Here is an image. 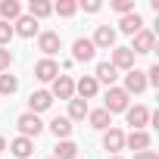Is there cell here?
Segmentation results:
<instances>
[{
	"label": "cell",
	"instance_id": "obj_24",
	"mask_svg": "<svg viewBox=\"0 0 159 159\" xmlns=\"http://www.w3.org/2000/svg\"><path fill=\"white\" fill-rule=\"evenodd\" d=\"M53 13V3H47V0H31L28 3V16L31 19H47Z\"/></svg>",
	"mask_w": 159,
	"mask_h": 159
},
{
	"label": "cell",
	"instance_id": "obj_8",
	"mask_svg": "<svg viewBox=\"0 0 159 159\" xmlns=\"http://www.w3.org/2000/svg\"><path fill=\"white\" fill-rule=\"evenodd\" d=\"M94 53H97V47L91 44V38H78V41L72 44V59H75V62H91Z\"/></svg>",
	"mask_w": 159,
	"mask_h": 159
},
{
	"label": "cell",
	"instance_id": "obj_18",
	"mask_svg": "<svg viewBox=\"0 0 159 159\" xmlns=\"http://www.w3.org/2000/svg\"><path fill=\"white\" fill-rule=\"evenodd\" d=\"M10 153H13L16 159H28V156L34 153V140H28V137H16V140H10Z\"/></svg>",
	"mask_w": 159,
	"mask_h": 159
},
{
	"label": "cell",
	"instance_id": "obj_13",
	"mask_svg": "<svg viewBox=\"0 0 159 159\" xmlns=\"http://www.w3.org/2000/svg\"><path fill=\"white\" fill-rule=\"evenodd\" d=\"M116 69H125V72H131L134 69V53L128 50V47H112V59H109Z\"/></svg>",
	"mask_w": 159,
	"mask_h": 159
},
{
	"label": "cell",
	"instance_id": "obj_16",
	"mask_svg": "<svg viewBox=\"0 0 159 159\" xmlns=\"http://www.w3.org/2000/svg\"><path fill=\"white\" fill-rule=\"evenodd\" d=\"M13 34H19V38H34V34H38V19H31V16H19L16 25H13Z\"/></svg>",
	"mask_w": 159,
	"mask_h": 159
},
{
	"label": "cell",
	"instance_id": "obj_11",
	"mask_svg": "<svg viewBox=\"0 0 159 159\" xmlns=\"http://www.w3.org/2000/svg\"><path fill=\"white\" fill-rule=\"evenodd\" d=\"M97 91H100V84H97V78L94 75H84L81 81H75V94H78V100H91V97H97Z\"/></svg>",
	"mask_w": 159,
	"mask_h": 159
},
{
	"label": "cell",
	"instance_id": "obj_22",
	"mask_svg": "<svg viewBox=\"0 0 159 159\" xmlns=\"http://www.w3.org/2000/svg\"><path fill=\"white\" fill-rule=\"evenodd\" d=\"M50 131H53L59 140H69V134H72V122H69L66 116H56V119L50 122Z\"/></svg>",
	"mask_w": 159,
	"mask_h": 159
},
{
	"label": "cell",
	"instance_id": "obj_9",
	"mask_svg": "<svg viewBox=\"0 0 159 159\" xmlns=\"http://www.w3.org/2000/svg\"><path fill=\"white\" fill-rule=\"evenodd\" d=\"M122 91H125L128 97H131V94H143V91H147V75H143L140 69H131V72L125 75V88H122Z\"/></svg>",
	"mask_w": 159,
	"mask_h": 159
},
{
	"label": "cell",
	"instance_id": "obj_4",
	"mask_svg": "<svg viewBox=\"0 0 159 159\" xmlns=\"http://www.w3.org/2000/svg\"><path fill=\"white\" fill-rule=\"evenodd\" d=\"M50 97L72 100V97H75V81H72L69 75H56V78H53V88H50Z\"/></svg>",
	"mask_w": 159,
	"mask_h": 159
},
{
	"label": "cell",
	"instance_id": "obj_10",
	"mask_svg": "<svg viewBox=\"0 0 159 159\" xmlns=\"http://www.w3.org/2000/svg\"><path fill=\"white\" fill-rule=\"evenodd\" d=\"M103 147H106L112 156H119V153L125 150V131H119V128H106V131H103Z\"/></svg>",
	"mask_w": 159,
	"mask_h": 159
},
{
	"label": "cell",
	"instance_id": "obj_3",
	"mask_svg": "<svg viewBox=\"0 0 159 159\" xmlns=\"http://www.w3.org/2000/svg\"><path fill=\"white\" fill-rule=\"evenodd\" d=\"M59 47H62L59 31H41V34H38V50L44 53V59H50L53 53H59Z\"/></svg>",
	"mask_w": 159,
	"mask_h": 159
},
{
	"label": "cell",
	"instance_id": "obj_1",
	"mask_svg": "<svg viewBox=\"0 0 159 159\" xmlns=\"http://www.w3.org/2000/svg\"><path fill=\"white\" fill-rule=\"evenodd\" d=\"M16 128H19V137H38L41 131H44V122H41V116H34V112H22L19 119H16Z\"/></svg>",
	"mask_w": 159,
	"mask_h": 159
},
{
	"label": "cell",
	"instance_id": "obj_27",
	"mask_svg": "<svg viewBox=\"0 0 159 159\" xmlns=\"http://www.w3.org/2000/svg\"><path fill=\"white\" fill-rule=\"evenodd\" d=\"M53 13H59V16H75V13H78V3H75V0H59V3L53 7Z\"/></svg>",
	"mask_w": 159,
	"mask_h": 159
},
{
	"label": "cell",
	"instance_id": "obj_26",
	"mask_svg": "<svg viewBox=\"0 0 159 159\" xmlns=\"http://www.w3.org/2000/svg\"><path fill=\"white\" fill-rule=\"evenodd\" d=\"M16 91H19V78L10 75V72H3V75H0V94H16Z\"/></svg>",
	"mask_w": 159,
	"mask_h": 159
},
{
	"label": "cell",
	"instance_id": "obj_30",
	"mask_svg": "<svg viewBox=\"0 0 159 159\" xmlns=\"http://www.w3.org/2000/svg\"><path fill=\"white\" fill-rule=\"evenodd\" d=\"M10 62H13V53H10L7 47H0V75H3V72L10 69Z\"/></svg>",
	"mask_w": 159,
	"mask_h": 159
},
{
	"label": "cell",
	"instance_id": "obj_23",
	"mask_svg": "<svg viewBox=\"0 0 159 159\" xmlns=\"http://www.w3.org/2000/svg\"><path fill=\"white\" fill-rule=\"evenodd\" d=\"M78 156V143L75 140H59L53 150V159H75Z\"/></svg>",
	"mask_w": 159,
	"mask_h": 159
},
{
	"label": "cell",
	"instance_id": "obj_31",
	"mask_svg": "<svg viewBox=\"0 0 159 159\" xmlns=\"http://www.w3.org/2000/svg\"><path fill=\"white\" fill-rule=\"evenodd\" d=\"M143 75H147V84H159V66H150V72Z\"/></svg>",
	"mask_w": 159,
	"mask_h": 159
},
{
	"label": "cell",
	"instance_id": "obj_19",
	"mask_svg": "<svg viewBox=\"0 0 159 159\" xmlns=\"http://www.w3.org/2000/svg\"><path fill=\"white\" fill-rule=\"evenodd\" d=\"M119 28H122L125 34H131V38H134V34H137V31L143 28V19H140V13L134 10V13H128V16H122V22H119Z\"/></svg>",
	"mask_w": 159,
	"mask_h": 159
},
{
	"label": "cell",
	"instance_id": "obj_2",
	"mask_svg": "<svg viewBox=\"0 0 159 159\" xmlns=\"http://www.w3.org/2000/svg\"><path fill=\"white\" fill-rule=\"evenodd\" d=\"M103 109L112 116V112H125L128 109V94L122 91V88H109L106 91V97H103Z\"/></svg>",
	"mask_w": 159,
	"mask_h": 159
},
{
	"label": "cell",
	"instance_id": "obj_5",
	"mask_svg": "<svg viewBox=\"0 0 159 159\" xmlns=\"http://www.w3.org/2000/svg\"><path fill=\"white\" fill-rule=\"evenodd\" d=\"M91 44H94L97 50H112V47H116V28H109V25H97Z\"/></svg>",
	"mask_w": 159,
	"mask_h": 159
},
{
	"label": "cell",
	"instance_id": "obj_34",
	"mask_svg": "<svg viewBox=\"0 0 159 159\" xmlns=\"http://www.w3.org/2000/svg\"><path fill=\"white\" fill-rule=\"evenodd\" d=\"M7 150V140H3V134H0V153H3Z\"/></svg>",
	"mask_w": 159,
	"mask_h": 159
},
{
	"label": "cell",
	"instance_id": "obj_35",
	"mask_svg": "<svg viewBox=\"0 0 159 159\" xmlns=\"http://www.w3.org/2000/svg\"><path fill=\"white\" fill-rule=\"evenodd\" d=\"M109 159H122V156H109Z\"/></svg>",
	"mask_w": 159,
	"mask_h": 159
},
{
	"label": "cell",
	"instance_id": "obj_17",
	"mask_svg": "<svg viewBox=\"0 0 159 159\" xmlns=\"http://www.w3.org/2000/svg\"><path fill=\"white\" fill-rule=\"evenodd\" d=\"M94 78H97V84L103 81V84L116 88V78H119V69H116L112 62H100V66H97V72H94Z\"/></svg>",
	"mask_w": 159,
	"mask_h": 159
},
{
	"label": "cell",
	"instance_id": "obj_29",
	"mask_svg": "<svg viewBox=\"0 0 159 159\" xmlns=\"http://www.w3.org/2000/svg\"><path fill=\"white\" fill-rule=\"evenodd\" d=\"M112 10H116V13H122V16H128V13H134V0H116Z\"/></svg>",
	"mask_w": 159,
	"mask_h": 159
},
{
	"label": "cell",
	"instance_id": "obj_14",
	"mask_svg": "<svg viewBox=\"0 0 159 159\" xmlns=\"http://www.w3.org/2000/svg\"><path fill=\"white\" fill-rule=\"evenodd\" d=\"M150 143H153V137H150L147 131H131V134H125V147H131L134 153L150 150Z\"/></svg>",
	"mask_w": 159,
	"mask_h": 159
},
{
	"label": "cell",
	"instance_id": "obj_7",
	"mask_svg": "<svg viewBox=\"0 0 159 159\" xmlns=\"http://www.w3.org/2000/svg\"><path fill=\"white\" fill-rule=\"evenodd\" d=\"M125 119H128L131 131H143V125H150V109L147 106H128L125 109Z\"/></svg>",
	"mask_w": 159,
	"mask_h": 159
},
{
	"label": "cell",
	"instance_id": "obj_33",
	"mask_svg": "<svg viewBox=\"0 0 159 159\" xmlns=\"http://www.w3.org/2000/svg\"><path fill=\"white\" fill-rule=\"evenodd\" d=\"M134 159H159L153 150H143V153H134Z\"/></svg>",
	"mask_w": 159,
	"mask_h": 159
},
{
	"label": "cell",
	"instance_id": "obj_32",
	"mask_svg": "<svg viewBox=\"0 0 159 159\" xmlns=\"http://www.w3.org/2000/svg\"><path fill=\"white\" fill-rule=\"evenodd\" d=\"M84 13H100V0H88V3H81Z\"/></svg>",
	"mask_w": 159,
	"mask_h": 159
},
{
	"label": "cell",
	"instance_id": "obj_21",
	"mask_svg": "<svg viewBox=\"0 0 159 159\" xmlns=\"http://www.w3.org/2000/svg\"><path fill=\"white\" fill-rule=\"evenodd\" d=\"M88 112H91V109H88L84 100H75V97H72V100H69V116H66V119H69V122H81V119H88Z\"/></svg>",
	"mask_w": 159,
	"mask_h": 159
},
{
	"label": "cell",
	"instance_id": "obj_25",
	"mask_svg": "<svg viewBox=\"0 0 159 159\" xmlns=\"http://www.w3.org/2000/svg\"><path fill=\"white\" fill-rule=\"evenodd\" d=\"M88 119H91V128H97V131H106L112 116H109L106 109H94V112H88Z\"/></svg>",
	"mask_w": 159,
	"mask_h": 159
},
{
	"label": "cell",
	"instance_id": "obj_28",
	"mask_svg": "<svg viewBox=\"0 0 159 159\" xmlns=\"http://www.w3.org/2000/svg\"><path fill=\"white\" fill-rule=\"evenodd\" d=\"M13 41V25L10 22H0V47H7Z\"/></svg>",
	"mask_w": 159,
	"mask_h": 159
},
{
	"label": "cell",
	"instance_id": "obj_20",
	"mask_svg": "<svg viewBox=\"0 0 159 159\" xmlns=\"http://www.w3.org/2000/svg\"><path fill=\"white\" fill-rule=\"evenodd\" d=\"M0 22H16L19 16H22V7H19V0H3V3H0Z\"/></svg>",
	"mask_w": 159,
	"mask_h": 159
},
{
	"label": "cell",
	"instance_id": "obj_12",
	"mask_svg": "<svg viewBox=\"0 0 159 159\" xmlns=\"http://www.w3.org/2000/svg\"><path fill=\"white\" fill-rule=\"evenodd\" d=\"M50 106H53V97H50V91H34V94L28 97V112H34V116L47 112Z\"/></svg>",
	"mask_w": 159,
	"mask_h": 159
},
{
	"label": "cell",
	"instance_id": "obj_6",
	"mask_svg": "<svg viewBox=\"0 0 159 159\" xmlns=\"http://www.w3.org/2000/svg\"><path fill=\"white\" fill-rule=\"evenodd\" d=\"M153 47H156V34H153V31H147V28H140V31L134 34V44H131L128 50L137 56V53H153Z\"/></svg>",
	"mask_w": 159,
	"mask_h": 159
},
{
	"label": "cell",
	"instance_id": "obj_15",
	"mask_svg": "<svg viewBox=\"0 0 159 159\" xmlns=\"http://www.w3.org/2000/svg\"><path fill=\"white\" fill-rule=\"evenodd\" d=\"M56 75H59V66H56L53 59H41V62H34V78H38V81H53Z\"/></svg>",
	"mask_w": 159,
	"mask_h": 159
}]
</instances>
